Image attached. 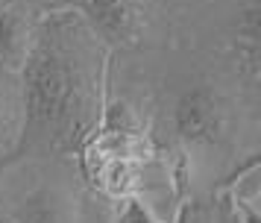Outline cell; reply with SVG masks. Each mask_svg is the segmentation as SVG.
I'll use <instances>...</instances> for the list:
<instances>
[{
	"mask_svg": "<svg viewBox=\"0 0 261 223\" xmlns=\"http://www.w3.org/2000/svg\"><path fill=\"white\" fill-rule=\"evenodd\" d=\"M100 127L141 129L182 197L212 194L261 159V65L220 41L115 50Z\"/></svg>",
	"mask_w": 261,
	"mask_h": 223,
	"instance_id": "obj_1",
	"label": "cell"
},
{
	"mask_svg": "<svg viewBox=\"0 0 261 223\" xmlns=\"http://www.w3.org/2000/svg\"><path fill=\"white\" fill-rule=\"evenodd\" d=\"M109 53L76 9L41 12L33 50L21 68L27 123L15 153L80 156L103 120Z\"/></svg>",
	"mask_w": 261,
	"mask_h": 223,
	"instance_id": "obj_2",
	"label": "cell"
},
{
	"mask_svg": "<svg viewBox=\"0 0 261 223\" xmlns=\"http://www.w3.org/2000/svg\"><path fill=\"white\" fill-rule=\"evenodd\" d=\"M120 209L91 185L80 156L12 153L0 162V214L12 223H115Z\"/></svg>",
	"mask_w": 261,
	"mask_h": 223,
	"instance_id": "obj_3",
	"label": "cell"
},
{
	"mask_svg": "<svg viewBox=\"0 0 261 223\" xmlns=\"http://www.w3.org/2000/svg\"><path fill=\"white\" fill-rule=\"evenodd\" d=\"M85 176L103 194L141 206L155 223H176L182 188L170 164L141 129L100 127L80 150Z\"/></svg>",
	"mask_w": 261,
	"mask_h": 223,
	"instance_id": "obj_4",
	"label": "cell"
},
{
	"mask_svg": "<svg viewBox=\"0 0 261 223\" xmlns=\"http://www.w3.org/2000/svg\"><path fill=\"white\" fill-rule=\"evenodd\" d=\"M62 6L80 12L112 53L176 41L173 27L150 0H62Z\"/></svg>",
	"mask_w": 261,
	"mask_h": 223,
	"instance_id": "obj_5",
	"label": "cell"
},
{
	"mask_svg": "<svg viewBox=\"0 0 261 223\" xmlns=\"http://www.w3.org/2000/svg\"><path fill=\"white\" fill-rule=\"evenodd\" d=\"M173 27L176 41H217L247 0H150Z\"/></svg>",
	"mask_w": 261,
	"mask_h": 223,
	"instance_id": "obj_6",
	"label": "cell"
},
{
	"mask_svg": "<svg viewBox=\"0 0 261 223\" xmlns=\"http://www.w3.org/2000/svg\"><path fill=\"white\" fill-rule=\"evenodd\" d=\"M41 12L30 0H0V65L9 70L24 68L36 41Z\"/></svg>",
	"mask_w": 261,
	"mask_h": 223,
	"instance_id": "obj_7",
	"label": "cell"
},
{
	"mask_svg": "<svg viewBox=\"0 0 261 223\" xmlns=\"http://www.w3.org/2000/svg\"><path fill=\"white\" fill-rule=\"evenodd\" d=\"M27 123V97L18 70L0 65V162L9 159L24 135Z\"/></svg>",
	"mask_w": 261,
	"mask_h": 223,
	"instance_id": "obj_8",
	"label": "cell"
},
{
	"mask_svg": "<svg viewBox=\"0 0 261 223\" xmlns=\"http://www.w3.org/2000/svg\"><path fill=\"white\" fill-rule=\"evenodd\" d=\"M238 223H261V159L241 167L217 188Z\"/></svg>",
	"mask_w": 261,
	"mask_h": 223,
	"instance_id": "obj_9",
	"label": "cell"
},
{
	"mask_svg": "<svg viewBox=\"0 0 261 223\" xmlns=\"http://www.w3.org/2000/svg\"><path fill=\"white\" fill-rule=\"evenodd\" d=\"M176 223H238V217L226 206L220 191H212V194H200V197L185 200Z\"/></svg>",
	"mask_w": 261,
	"mask_h": 223,
	"instance_id": "obj_10",
	"label": "cell"
},
{
	"mask_svg": "<svg viewBox=\"0 0 261 223\" xmlns=\"http://www.w3.org/2000/svg\"><path fill=\"white\" fill-rule=\"evenodd\" d=\"M115 223H155L141 206H135V203H123V209H120L118 220Z\"/></svg>",
	"mask_w": 261,
	"mask_h": 223,
	"instance_id": "obj_11",
	"label": "cell"
},
{
	"mask_svg": "<svg viewBox=\"0 0 261 223\" xmlns=\"http://www.w3.org/2000/svg\"><path fill=\"white\" fill-rule=\"evenodd\" d=\"M30 3H36L38 9H53V6H62V0H30Z\"/></svg>",
	"mask_w": 261,
	"mask_h": 223,
	"instance_id": "obj_12",
	"label": "cell"
},
{
	"mask_svg": "<svg viewBox=\"0 0 261 223\" xmlns=\"http://www.w3.org/2000/svg\"><path fill=\"white\" fill-rule=\"evenodd\" d=\"M0 223H12V220H9V217H3V214H0Z\"/></svg>",
	"mask_w": 261,
	"mask_h": 223,
	"instance_id": "obj_13",
	"label": "cell"
}]
</instances>
